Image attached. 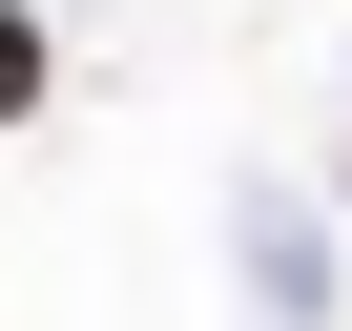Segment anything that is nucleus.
<instances>
[{
    "mask_svg": "<svg viewBox=\"0 0 352 331\" xmlns=\"http://www.w3.org/2000/svg\"><path fill=\"white\" fill-rule=\"evenodd\" d=\"M42 83H63L42 62V0H0V124H42Z\"/></svg>",
    "mask_w": 352,
    "mask_h": 331,
    "instance_id": "obj_1",
    "label": "nucleus"
}]
</instances>
